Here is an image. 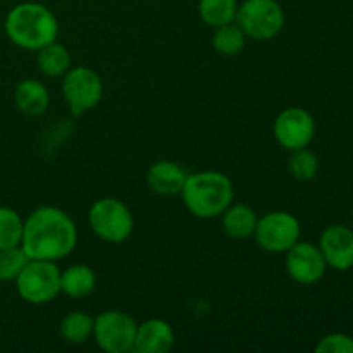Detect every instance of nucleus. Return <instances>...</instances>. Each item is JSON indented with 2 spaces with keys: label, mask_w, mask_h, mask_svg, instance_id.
I'll return each mask as SVG.
<instances>
[{
  "label": "nucleus",
  "mask_w": 353,
  "mask_h": 353,
  "mask_svg": "<svg viewBox=\"0 0 353 353\" xmlns=\"http://www.w3.org/2000/svg\"><path fill=\"white\" fill-rule=\"evenodd\" d=\"M78 243L74 221L57 207H38L24 221L21 248L34 261L57 262L68 257Z\"/></svg>",
  "instance_id": "nucleus-1"
},
{
  "label": "nucleus",
  "mask_w": 353,
  "mask_h": 353,
  "mask_svg": "<svg viewBox=\"0 0 353 353\" xmlns=\"http://www.w3.org/2000/svg\"><path fill=\"white\" fill-rule=\"evenodd\" d=\"M186 209L200 219H214L223 216L233 203L234 188L226 174L217 171H202L190 174L181 190Z\"/></svg>",
  "instance_id": "nucleus-2"
},
{
  "label": "nucleus",
  "mask_w": 353,
  "mask_h": 353,
  "mask_svg": "<svg viewBox=\"0 0 353 353\" xmlns=\"http://www.w3.org/2000/svg\"><path fill=\"white\" fill-rule=\"evenodd\" d=\"M6 33L17 47L24 50H40L55 41L59 24L50 9L37 2H24L7 14Z\"/></svg>",
  "instance_id": "nucleus-3"
},
{
  "label": "nucleus",
  "mask_w": 353,
  "mask_h": 353,
  "mask_svg": "<svg viewBox=\"0 0 353 353\" xmlns=\"http://www.w3.org/2000/svg\"><path fill=\"white\" fill-rule=\"evenodd\" d=\"M21 299L33 305H45L61 293V269L52 261L30 259L16 279Z\"/></svg>",
  "instance_id": "nucleus-4"
},
{
  "label": "nucleus",
  "mask_w": 353,
  "mask_h": 353,
  "mask_svg": "<svg viewBox=\"0 0 353 353\" xmlns=\"http://www.w3.org/2000/svg\"><path fill=\"white\" fill-rule=\"evenodd\" d=\"M88 223L93 233L107 243H123L134 230L130 207L117 199H100L90 207Z\"/></svg>",
  "instance_id": "nucleus-5"
},
{
  "label": "nucleus",
  "mask_w": 353,
  "mask_h": 353,
  "mask_svg": "<svg viewBox=\"0 0 353 353\" xmlns=\"http://www.w3.org/2000/svg\"><path fill=\"white\" fill-rule=\"evenodd\" d=\"M234 23L254 40H272L285 26V10L276 0H245L238 6Z\"/></svg>",
  "instance_id": "nucleus-6"
},
{
  "label": "nucleus",
  "mask_w": 353,
  "mask_h": 353,
  "mask_svg": "<svg viewBox=\"0 0 353 353\" xmlns=\"http://www.w3.org/2000/svg\"><path fill=\"white\" fill-rule=\"evenodd\" d=\"M137 326L133 317L121 310H107L95 317L93 340L107 353L133 352Z\"/></svg>",
  "instance_id": "nucleus-7"
},
{
  "label": "nucleus",
  "mask_w": 353,
  "mask_h": 353,
  "mask_svg": "<svg viewBox=\"0 0 353 353\" xmlns=\"http://www.w3.org/2000/svg\"><path fill=\"white\" fill-rule=\"evenodd\" d=\"M254 236L264 250L286 254L300 240V223L293 214L274 210L259 217Z\"/></svg>",
  "instance_id": "nucleus-8"
},
{
  "label": "nucleus",
  "mask_w": 353,
  "mask_h": 353,
  "mask_svg": "<svg viewBox=\"0 0 353 353\" xmlns=\"http://www.w3.org/2000/svg\"><path fill=\"white\" fill-rule=\"evenodd\" d=\"M102 78L99 72L85 65L71 68L62 79V95L76 114L95 109L102 100Z\"/></svg>",
  "instance_id": "nucleus-9"
},
{
  "label": "nucleus",
  "mask_w": 353,
  "mask_h": 353,
  "mask_svg": "<svg viewBox=\"0 0 353 353\" xmlns=\"http://www.w3.org/2000/svg\"><path fill=\"white\" fill-rule=\"evenodd\" d=\"M316 137V121L302 107H288L274 121V138L286 150H299L312 143Z\"/></svg>",
  "instance_id": "nucleus-10"
},
{
  "label": "nucleus",
  "mask_w": 353,
  "mask_h": 353,
  "mask_svg": "<svg viewBox=\"0 0 353 353\" xmlns=\"http://www.w3.org/2000/svg\"><path fill=\"white\" fill-rule=\"evenodd\" d=\"M327 264L319 247L310 241H296L286 252V271L300 285H316L326 274Z\"/></svg>",
  "instance_id": "nucleus-11"
},
{
  "label": "nucleus",
  "mask_w": 353,
  "mask_h": 353,
  "mask_svg": "<svg viewBox=\"0 0 353 353\" xmlns=\"http://www.w3.org/2000/svg\"><path fill=\"white\" fill-rule=\"evenodd\" d=\"M319 250L327 268L348 271L353 268V231L343 224H333L321 234Z\"/></svg>",
  "instance_id": "nucleus-12"
},
{
  "label": "nucleus",
  "mask_w": 353,
  "mask_h": 353,
  "mask_svg": "<svg viewBox=\"0 0 353 353\" xmlns=\"http://www.w3.org/2000/svg\"><path fill=\"white\" fill-rule=\"evenodd\" d=\"M176 343L171 324L162 319H148L137 326L133 352L137 353H168Z\"/></svg>",
  "instance_id": "nucleus-13"
},
{
  "label": "nucleus",
  "mask_w": 353,
  "mask_h": 353,
  "mask_svg": "<svg viewBox=\"0 0 353 353\" xmlns=\"http://www.w3.org/2000/svg\"><path fill=\"white\" fill-rule=\"evenodd\" d=\"M188 174L179 164L172 161H157L147 172V183L157 195H179Z\"/></svg>",
  "instance_id": "nucleus-14"
},
{
  "label": "nucleus",
  "mask_w": 353,
  "mask_h": 353,
  "mask_svg": "<svg viewBox=\"0 0 353 353\" xmlns=\"http://www.w3.org/2000/svg\"><path fill=\"white\" fill-rule=\"evenodd\" d=\"M259 216L252 207L243 203H231L223 212V230L224 233L234 240H245V238L254 236L255 228H257Z\"/></svg>",
  "instance_id": "nucleus-15"
},
{
  "label": "nucleus",
  "mask_w": 353,
  "mask_h": 353,
  "mask_svg": "<svg viewBox=\"0 0 353 353\" xmlns=\"http://www.w3.org/2000/svg\"><path fill=\"white\" fill-rule=\"evenodd\" d=\"M14 100H16L17 109L23 114L40 116L47 110L48 103H50V95L43 83L37 81V79H24L16 86Z\"/></svg>",
  "instance_id": "nucleus-16"
},
{
  "label": "nucleus",
  "mask_w": 353,
  "mask_h": 353,
  "mask_svg": "<svg viewBox=\"0 0 353 353\" xmlns=\"http://www.w3.org/2000/svg\"><path fill=\"white\" fill-rule=\"evenodd\" d=\"M95 286L97 276L90 265L74 264L69 265L65 271H61V293H65L71 299H86L92 295Z\"/></svg>",
  "instance_id": "nucleus-17"
},
{
  "label": "nucleus",
  "mask_w": 353,
  "mask_h": 353,
  "mask_svg": "<svg viewBox=\"0 0 353 353\" xmlns=\"http://www.w3.org/2000/svg\"><path fill=\"white\" fill-rule=\"evenodd\" d=\"M93 327H95V317L83 310H72L59 326V334L65 343L83 345L93 336Z\"/></svg>",
  "instance_id": "nucleus-18"
},
{
  "label": "nucleus",
  "mask_w": 353,
  "mask_h": 353,
  "mask_svg": "<svg viewBox=\"0 0 353 353\" xmlns=\"http://www.w3.org/2000/svg\"><path fill=\"white\" fill-rule=\"evenodd\" d=\"M38 68L48 78L64 76L71 69V55L64 45L52 41L38 50Z\"/></svg>",
  "instance_id": "nucleus-19"
},
{
  "label": "nucleus",
  "mask_w": 353,
  "mask_h": 353,
  "mask_svg": "<svg viewBox=\"0 0 353 353\" xmlns=\"http://www.w3.org/2000/svg\"><path fill=\"white\" fill-rule=\"evenodd\" d=\"M236 0H200L199 2L200 19L207 26L212 28L233 23L234 17H236Z\"/></svg>",
  "instance_id": "nucleus-20"
},
{
  "label": "nucleus",
  "mask_w": 353,
  "mask_h": 353,
  "mask_svg": "<svg viewBox=\"0 0 353 353\" xmlns=\"http://www.w3.org/2000/svg\"><path fill=\"white\" fill-rule=\"evenodd\" d=\"M245 40H247V34L233 21V23L216 28L212 37V47L217 54L233 57V55H238L243 50Z\"/></svg>",
  "instance_id": "nucleus-21"
},
{
  "label": "nucleus",
  "mask_w": 353,
  "mask_h": 353,
  "mask_svg": "<svg viewBox=\"0 0 353 353\" xmlns=\"http://www.w3.org/2000/svg\"><path fill=\"white\" fill-rule=\"evenodd\" d=\"M24 221L16 210L0 205V250L21 245Z\"/></svg>",
  "instance_id": "nucleus-22"
},
{
  "label": "nucleus",
  "mask_w": 353,
  "mask_h": 353,
  "mask_svg": "<svg viewBox=\"0 0 353 353\" xmlns=\"http://www.w3.org/2000/svg\"><path fill=\"white\" fill-rule=\"evenodd\" d=\"M288 169L293 178L299 179V181H310V179L316 178L317 171H319V159L307 147L292 150Z\"/></svg>",
  "instance_id": "nucleus-23"
},
{
  "label": "nucleus",
  "mask_w": 353,
  "mask_h": 353,
  "mask_svg": "<svg viewBox=\"0 0 353 353\" xmlns=\"http://www.w3.org/2000/svg\"><path fill=\"white\" fill-rule=\"evenodd\" d=\"M30 257L24 254L21 245L0 250V281H16Z\"/></svg>",
  "instance_id": "nucleus-24"
},
{
  "label": "nucleus",
  "mask_w": 353,
  "mask_h": 353,
  "mask_svg": "<svg viewBox=\"0 0 353 353\" xmlns=\"http://www.w3.org/2000/svg\"><path fill=\"white\" fill-rule=\"evenodd\" d=\"M317 353H353V338L343 333H333L324 336L316 345Z\"/></svg>",
  "instance_id": "nucleus-25"
}]
</instances>
